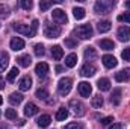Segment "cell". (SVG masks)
Here are the masks:
<instances>
[{
  "mask_svg": "<svg viewBox=\"0 0 130 129\" xmlns=\"http://www.w3.org/2000/svg\"><path fill=\"white\" fill-rule=\"evenodd\" d=\"M38 24H39V21H38V20H33L30 26H29V24H14V29H15L18 33H23V35H26V36L32 38V36L36 35Z\"/></svg>",
  "mask_w": 130,
  "mask_h": 129,
  "instance_id": "1",
  "label": "cell"
},
{
  "mask_svg": "<svg viewBox=\"0 0 130 129\" xmlns=\"http://www.w3.org/2000/svg\"><path fill=\"white\" fill-rule=\"evenodd\" d=\"M113 6H115V2H112V0H100L95 3L94 9L97 14H107V12H110V9Z\"/></svg>",
  "mask_w": 130,
  "mask_h": 129,
  "instance_id": "2",
  "label": "cell"
},
{
  "mask_svg": "<svg viewBox=\"0 0 130 129\" xmlns=\"http://www.w3.org/2000/svg\"><path fill=\"white\" fill-rule=\"evenodd\" d=\"M92 26L91 24H80L76 28V35L80 38V40H88L92 36Z\"/></svg>",
  "mask_w": 130,
  "mask_h": 129,
  "instance_id": "3",
  "label": "cell"
},
{
  "mask_svg": "<svg viewBox=\"0 0 130 129\" xmlns=\"http://www.w3.org/2000/svg\"><path fill=\"white\" fill-rule=\"evenodd\" d=\"M71 87H73V81L70 78H62L58 82V91H59L61 96H67L71 91Z\"/></svg>",
  "mask_w": 130,
  "mask_h": 129,
  "instance_id": "4",
  "label": "cell"
},
{
  "mask_svg": "<svg viewBox=\"0 0 130 129\" xmlns=\"http://www.w3.org/2000/svg\"><path fill=\"white\" fill-rule=\"evenodd\" d=\"M44 35L47 38H58V36H61V28L56 24H45Z\"/></svg>",
  "mask_w": 130,
  "mask_h": 129,
  "instance_id": "5",
  "label": "cell"
},
{
  "mask_svg": "<svg viewBox=\"0 0 130 129\" xmlns=\"http://www.w3.org/2000/svg\"><path fill=\"white\" fill-rule=\"evenodd\" d=\"M52 18H53V21H56L58 24H65V23L68 21V17H67L65 11H62V9H53Z\"/></svg>",
  "mask_w": 130,
  "mask_h": 129,
  "instance_id": "6",
  "label": "cell"
},
{
  "mask_svg": "<svg viewBox=\"0 0 130 129\" xmlns=\"http://www.w3.org/2000/svg\"><path fill=\"white\" fill-rule=\"evenodd\" d=\"M70 108H71V111L76 114V115H83V112H85V108H83V105H82V102H79V100H76V99H73V100H70Z\"/></svg>",
  "mask_w": 130,
  "mask_h": 129,
  "instance_id": "7",
  "label": "cell"
},
{
  "mask_svg": "<svg viewBox=\"0 0 130 129\" xmlns=\"http://www.w3.org/2000/svg\"><path fill=\"white\" fill-rule=\"evenodd\" d=\"M77 90H79V94L82 97H89L92 93V87L88 84V82H80L77 85Z\"/></svg>",
  "mask_w": 130,
  "mask_h": 129,
  "instance_id": "8",
  "label": "cell"
},
{
  "mask_svg": "<svg viewBox=\"0 0 130 129\" xmlns=\"http://www.w3.org/2000/svg\"><path fill=\"white\" fill-rule=\"evenodd\" d=\"M95 70H97V68H95V65H94V64L86 62V64L80 68V74H82V76H85V78H91V76H94V74H95Z\"/></svg>",
  "mask_w": 130,
  "mask_h": 129,
  "instance_id": "9",
  "label": "cell"
},
{
  "mask_svg": "<svg viewBox=\"0 0 130 129\" xmlns=\"http://www.w3.org/2000/svg\"><path fill=\"white\" fill-rule=\"evenodd\" d=\"M118 40L120 41H123V43H126V41H130V28L129 26H121L120 29H118Z\"/></svg>",
  "mask_w": 130,
  "mask_h": 129,
  "instance_id": "10",
  "label": "cell"
},
{
  "mask_svg": "<svg viewBox=\"0 0 130 129\" xmlns=\"http://www.w3.org/2000/svg\"><path fill=\"white\" fill-rule=\"evenodd\" d=\"M9 46H11V49H12L14 52H18V50H23V49H24V41H23L21 38H18V36H14V38L11 40Z\"/></svg>",
  "mask_w": 130,
  "mask_h": 129,
  "instance_id": "11",
  "label": "cell"
},
{
  "mask_svg": "<svg viewBox=\"0 0 130 129\" xmlns=\"http://www.w3.org/2000/svg\"><path fill=\"white\" fill-rule=\"evenodd\" d=\"M101 61H103V65H104L106 68H113V67H117V64H118L117 58L112 56V55H104Z\"/></svg>",
  "mask_w": 130,
  "mask_h": 129,
  "instance_id": "12",
  "label": "cell"
},
{
  "mask_svg": "<svg viewBox=\"0 0 130 129\" xmlns=\"http://www.w3.org/2000/svg\"><path fill=\"white\" fill-rule=\"evenodd\" d=\"M30 87H32V79H30L29 76L21 78V81L18 82V88H20L21 91H29Z\"/></svg>",
  "mask_w": 130,
  "mask_h": 129,
  "instance_id": "13",
  "label": "cell"
},
{
  "mask_svg": "<svg viewBox=\"0 0 130 129\" xmlns=\"http://www.w3.org/2000/svg\"><path fill=\"white\" fill-rule=\"evenodd\" d=\"M35 73H36L38 76L44 78V76L48 73V65L45 64V62H39V64H36V67H35Z\"/></svg>",
  "mask_w": 130,
  "mask_h": 129,
  "instance_id": "14",
  "label": "cell"
},
{
  "mask_svg": "<svg viewBox=\"0 0 130 129\" xmlns=\"http://www.w3.org/2000/svg\"><path fill=\"white\" fill-rule=\"evenodd\" d=\"M97 87L100 91H109L110 90V81L107 78H101V79H98Z\"/></svg>",
  "mask_w": 130,
  "mask_h": 129,
  "instance_id": "15",
  "label": "cell"
},
{
  "mask_svg": "<svg viewBox=\"0 0 130 129\" xmlns=\"http://www.w3.org/2000/svg\"><path fill=\"white\" fill-rule=\"evenodd\" d=\"M38 106L35 105V103H32V102H29L26 106H24V114L27 115V117H32V115H35L36 112H38Z\"/></svg>",
  "mask_w": 130,
  "mask_h": 129,
  "instance_id": "16",
  "label": "cell"
},
{
  "mask_svg": "<svg viewBox=\"0 0 130 129\" xmlns=\"http://www.w3.org/2000/svg\"><path fill=\"white\" fill-rule=\"evenodd\" d=\"M17 62H18V65L20 67H29V65L32 64V58L29 56V55H21L20 58H17Z\"/></svg>",
  "mask_w": 130,
  "mask_h": 129,
  "instance_id": "17",
  "label": "cell"
},
{
  "mask_svg": "<svg viewBox=\"0 0 130 129\" xmlns=\"http://www.w3.org/2000/svg\"><path fill=\"white\" fill-rule=\"evenodd\" d=\"M52 56H53L56 61H59V59L64 56V49H62L61 46H53V47H52Z\"/></svg>",
  "mask_w": 130,
  "mask_h": 129,
  "instance_id": "18",
  "label": "cell"
},
{
  "mask_svg": "<svg viewBox=\"0 0 130 129\" xmlns=\"http://www.w3.org/2000/svg\"><path fill=\"white\" fill-rule=\"evenodd\" d=\"M98 46H100L103 50H113V49H115V44H113V41H110V40H100Z\"/></svg>",
  "mask_w": 130,
  "mask_h": 129,
  "instance_id": "19",
  "label": "cell"
},
{
  "mask_svg": "<svg viewBox=\"0 0 130 129\" xmlns=\"http://www.w3.org/2000/svg\"><path fill=\"white\" fill-rule=\"evenodd\" d=\"M36 122H38V126H39V128H47V126L52 123V119H50V115L44 114V115H41Z\"/></svg>",
  "mask_w": 130,
  "mask_h": 129,
  "instance_id": "20",
  "label": "cell"
},
{
  "mask_svg": "<svg viewBox=\"0 0 130 129\" xmlns=\"http://www.w3.org/2000/svg\"><path fill=\"white\" fill-rule=\"evenodd\" d=\"M97 28H98V31H100L101 33L109 32V31H110V28H112V23H110L109 20H104V21H100V23H98Z\"/></svg>",
  "mask_w": 130,
  "mask_h": 129,
  "instance_id": "21",
  "label": "cell"
},
{
  "mask_svg": "<svg viewBox=\"0 0 130 129\" xmlns=\"http://www.w3.org/2000/svg\"><path fill=\"white\" fill-rule=\"evenodd\" d=\"M76 64H77V55H76V53H70V55L65 58V65L70 67V68H73Z\"/></svg>",
  "mask_w": 130,
  "mask_h": 129,
  "instance_id": "22",
  "label": "cell"
},
{
  "mask_svg": "<svg viewBox=\"0 0 130 129\" xmlns=\"http://www.w3.org/2000/svg\"><path fill=\"white\" fill-rule=\"evenodd\" d=\"M23 94L21 93H12L11 96H9V102L12 103V105H18V103H21L23 102Z\"/></svg>",
  "mask_w": 130,
  "mask_h": 129,
  "instance_id": "23",
  "label": "cell"
},
{
  "mask_svg": "<svg viewBox=\"0 0 130 129\" xmlns=\"http://www.w3.org/2000/svg\"><path fill=\"white\" fill-rule=\"evenodd\" d=\"M129 70L126 71V70H121V71H118L117 74H115V81L117 82H124V81H127L129 79Z\"/></svg>",
  "mask_w": 130,
  "mask_h": 129,
  "instance_id": "24",
  "label": "cell"
},
{
  "mask_svg": "<svg viewBox=\"0 0 130 129\" xmlns=\"http://www.w3.org/2000/svg\"><path fill=\"white\" fill-rule=\"evenodd\" d=\"M67 117H68V109L67 108H59L58 112H56V120L58 122H64Z\"/></svg>",
  "mask_w": 130,
  "mask_h": 129,
  "instance_id": "25",
  "label": "cell"
},
{
  "mask_svg": "<svg viewBox=\"0 0 130 129\" xmlns=\"http://www.w3.org/2000/svg\"><path fill=\"white\" fill-rule=\"evenodd\" d=\"M73 15H74L76 20H82V18H85L86 12H85L83 8H74V9H73Z\"/></svg>",
  "mask_w": 130,
  "mask_h": 129,
  "instance_id": "26",
  "label": "cell"
},
{
  "mask_svg": "<svg viewBox=\"0 0 130 129\" xmlns=\"http://www.w3.org/2000/svg\"><path fill=\"white\" fill-rule=\"evenodd\" d=\"M85 58L89 59V61L95 59V58H97V52H95V49H92V47H86V49H85Z\"/></svg>",
  "mask_w": 130,
  "mask_h": 129,
  "instance_id": "27",
  "label": "cell"
},
{
  "mask_svg": "<svg viewBox=\"0 0 130 129\" xmlns=\"http://www.w3.org/2000/svg\"><path fill=\"white\" fill-rule=\"evenodd\" d=\"M121 90L120 88H117L115 91H113V94H112V99H110V102L113 103V105H118L120 103V100H121Z\"/></svg>",
  "mask_w": 130,
  "mask_h": 129,
  "instance_id": "28",
  "label": "cell"
},
{
  "mask_svg": "<svg viewBox=\"0 0 130 129\" xmlns=\"http://www.w3.org/2000/svg\"><path fill=\"white\" fill-rule=\"evenodd\" d=\"M18 73H20V71H18V68H17V67L11 68V70H9V73H8V81H9V82H14V81H15V78L18 76Z\"/></svg>",
  "mask_w": 130,
  "mask_h": 129,
  "instance_id": "29",
  "label": "cell"
},
{
  "mask_svg": "<svg viewBox=\"0 0 130 129\" xmlns=\"http://www.w3.org/2000/svg\"><path fill=\"white\" fill-rule=\"evenodd\" d=\"M8 59H9V56L6 53H2V58H0V71H5V68L8 67Z\"/></svg>",
  "mask_w": 130,
  "mask_h": 129,
  "instance_id": "30",
  "label": "cell"
},
{
  "mask_svg": "<svg viewBox=\"0 0 130 129\" xmlns=\"http://www.w3.org/2000/svg\"><path fill=\"white\" fill-rule=\"evenodd\" d=\"M103 103H104V100H103L101 96H94L92 97V106H94V108H101Z\"/></svg>",
  "mask_w": 130,
  "mask_h": 129,
  "instance_id": "31",
  "label": "cell"
},
{
  "mask_svg": "<svg viewBox=\"0 0 130 129\" xmlns=\"http://www.w3.org/2000/svg\"><path fill=\"white\" fill-rule=\"evenodd\" d=\"M36 97L41 99V100H47V97H48V91H47L45 88H39V90L36 91Z\"/></svg>",
  "mask_w": 130,
  "mask_h": 129,
  "instance_id": "32",
  "label": "cell"
},
{
  "mask_svg": "<svg viewBox=\"0 0 130 129\" xmlns=\"http://www.w3.org/2000/svg\"><path fill=\"white\" fill-rule=\"evenodd\" d=\"M33 52H35L36 56H42V55H44V46H42V44H35Z\"/></svg>",
  "mask_w": 130,
  "mask_h": 129,
  "instance_id": "33",
  "label": "cell"
},
{
  "mask_svg": "<svg viewBox=\"0 0 130 129\" xmlns=\"http://www.w3.org/2000/svg\"><path fill=\"white\" fill-rule=\"evenodd\" d=\"M118 21H121V23H129L130 24V12H126V14L118 15Z\"/></svg>",
  "mask_w": 130,
  "mask_h": 129,
  "instance_id": "34",
  "label": "cell"
},
{
  "mask_svg": "<svg viewBox=\"0 0 130 129\" xmlns=\"http://www.w3.org/2000/svg\"><path fill=\"white\" fill-rule=\"evenodd\" d=\"M5 115H6V119L14 120V119H17V111H15V109H6Z\"/></svg>",
  "mask_w": 130,
  "mask_h": 129,
  "instance_id": "35",
  "label": "cell"
},
{
  "mask_svg": "<svg viewBox=\"0 0 130 129\" xmlns=\"http://www.w3.org/2000/svg\"><path fill=\"white\" fill-rule=\"evenodd\" d=\"M0 17H3V18L9 17V8H8V6L0 5Z\"/></svg>",
  "mask_w": 130,
  "mask_h": 129,
  "instance_id": "36",
  "label": "cell"
},
{
  "mask_svg": "<svg viewBox=\"0 0 130 129\" xmlns=\"http://www.w3.org/2000/svg\"><path fill=\"white\" fill-rule=\"evenodd\" d=\"M55 2V0H53ZM53 2H39V9L41 11H47L52 5H53Z\"/></svg>",
  "mask_w": 130,
  "mask_h": 129,
  "instance_id": "37",
  "label": "cell"
},
{
  "mask_svg": "<svg viewBox=\"0 0 130 129\" xmlns=\"http://www.w3.org/2000/svg\"><path fill=\"white\" fill-rule=\"evenodd\" d=\"M33 3L30 0H21V8L23 9H26V11H29V9H32Z\"/></svg>",
  "mask_w": 130,
  "mask_h": 129,
  "instance_id": "38",
  "label": "cell"
},
{
  "mask_svg": "<svg viewBox=\"0 0 130 129\" xmlns=\"http://www.w3.org/2000/svg\"><path fill=\"white\" fill-rule=\"evenodd\" d=\"M121 58H123L124 61H130V49L123 50V53H121Z\"/></svg>",
  "mask_w": 130,
  "mask_h": 129,
  "instance_id": "39",
  "label": "cell"
},
{
  "mask_svg": "<svg viewBox=\"0 0 130 129\" xmlns=\"http://www.w3.org/2000/svg\"><path fill=\"white\" fill-rule=\"evenodd\" d=\"M76 44H77V43H76V41H73L71 38H67V40H65V46H68L70 49H74V47H76Z\"/></svg>",
  "mask_w": 130,
  "mask_h": 129,
  "instance_id": "40",
  "label": "cell"
},
{
  "mask_svg": "<svg viewBox=\"0 0 130 129\" xmlns=\"http://www.w3.org/2000/svg\"><path fill=\"white\" fill-rule=\"evenodd\" d=\"M110 122H113V117H112V115L104 117V119H101V120H100V123H101V125H104V126H106V125H109Z\"/></svg>",
  "mask_w": 130,
  "mask_h": 129,
  "instance_id": "41",
  "label": "cell"
},
{
  "mask_svg": "<svg viewBox=\"0 0 130 129\" xmlns=\"http://www.w3.org/2000/svg\"><path fill=\"white\" fill-rule=\"evenodd\" d=\"M65 129H82V126L79 123H70V125L65 126Z\"/></svg>",
  "mask_w": 130,
  "mask_h": 129,
  "instance_id": "42",
  "label": "cell"
},
{
  "mask_svg": "<svg viewBox=\"0 0 130 129\" xmlns=\"http://www.w3.org/2000/svg\"><path fill=\"white\" fill-rule=\"evenodd\" d=\"M109 129H124V125H121V123H113L112 126H109Z\"/></svg>",
  "mask_w": 130,
  "mask_h": 129,
  "instance_id": "43",
  "label": "cell"
},
{
  "mask_svg": "<svg viewBox=\"0 0 130 129\" xmlns=\"http://www.w3.org/2000/svg\"><path fill=\"white\" fill-rule=\"evenodd\" d=\"M55 70H56V73H62V71H64V67H62V65H56Z\"/></svg>",
  "mask_w": 130,
  "mask_h": 129,
  "instance_id": "44",
  "label": "cell"
},
{
  "mask_svg": "<svg viewBox=\"0 0 130 129\" xmlns=\"http://www.w3.org/2000/svg\"><path fill=\"white\" fill-rule=\"evenodd\" d=\"M5 88V81H3V78L0 76V90H3Z\"/></svg>",
  "mask_w": 130,
  "mask_h": 129,
  "instance_id": "45",
  "label": "cell"
},
{
  "mask_svg": "<svg viewBox=\"0 0 130 129\" xmlns=\"http://www.w3.org/2000/svg\"><path fill=\"white\" fill-rule=\"evenodd\" d=\"M17 123H18V126H23V125H24V123H26V120H23V119H21V120H18V122H17Z\"/></svg>",
  "mask_w": 130,
  "mask_h": 129,
  "instance_id": "46",
  "label": "cell"
},
{
  "mask_svg": "<svg viewBox=\"0 0 130 129\" xmlns=\"http://www.w3.org/2000/svg\"><path fill=\"white\" fill-rule=\"evenodd\" d=\"M126 8H129V9H130V0H129V2H126Z\"/></svg>",
  "mask_w": 130,
  "mask_h": 129,
  "instance_id": "47",
  "label": "cell"
},
{
  "mask_svg": "<svg viewBox=\"0 0 130 129\" xmlns=\"http://www.w3.org/2000/svg\"><path fill=\"white\" fill-rule=\"evenodd\" d=\"M2 103H3V99H2V96H0V105H2Z\"/></svg>",
  "mask_w": 130,
  "mask_h": 129,
  "instance_id": "48",
  "label": "cell"
}]
</instances>
